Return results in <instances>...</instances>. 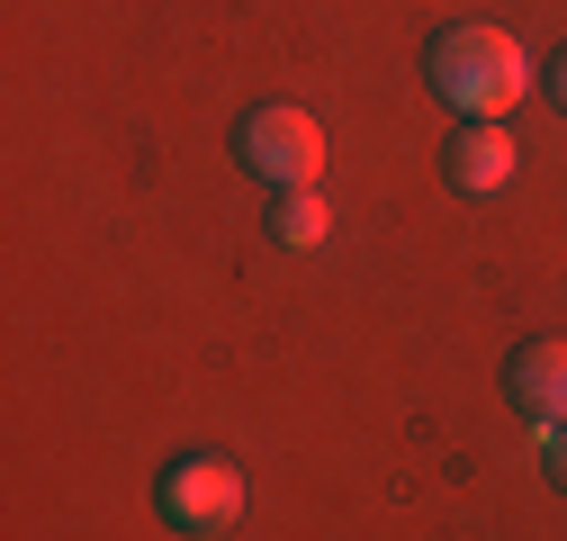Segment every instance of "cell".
<instances>
[{
	"label": "cell",
	"instance_id": "6da1fadb",
	"mask_svg": "<svg viewBox=\"0 0 567 541\" xmlns=\"http://www.w3.org/2000/svg\"><path fill=\"white\" fill-rule=\"evenodd\" d=\"M423 73H433V91H442L460 118H505V109L532 91V54H523L505 28L460 19V28H442V37H433Z\"/></svg>",
	"mask_w": 567,
	"mask_h": 541
},
{
	"label": "cell",
	"instance_id": "7a4b0ae2",
	"mask_svg": "<svg viewBox=\"0 0 567 541\" xmlns=\"http://www.w3.org/2000/svg\"><path fill=\"white\" fill-rule=\"evenodd\" d=\"M154 506H163L172 532L207 541V532H235V523H244L252 488H244V469H235V460H217V451H181L163 479H154Z\"/></svg>",
	"mask_w": 567,
	"mask_h": 541
},
{
	"label": "cell",
	"instance_id": "3957f363",
	"mask_svg": "<svg viewBox=\"0 0 567 541\" xmlns=\"http://www.w3.org/2000/svg\"><path fill=\"white\" fill-rule=\"evenodd\" d=\"M235 154H244V172L270 181V190H316V172H324V126H316L307 109H289V100H270V109H252V118L235 126Z\"/></svg>",
	"mask_w": 567,
	"mask_h": 541
},
{
	"label": "cell",
	"instance_id": "277c9868",
	"mask_svg": "<svg viewBox=\"0 0 567 541\" xmlns=\"http://www.w3.org/2000/svg\"><path fill=\"white\" fill-rule=\"evenodd\" d=\"M505 397H514V416H532L540 433L567 425V344L558 334H540V344H523L505 361Z\"/></svg>",
	"mask_w": 567,
	"mask_h": 541
},
{
	"label": "cell",
	"instance_id": "5b68a950",
	"mask_svg": "<svg viewBox=\"0 0 567 541\" xmlns=\"http://www.w3.org/2000/svg\"><path fill=\"white\" fill-rule=\"evenodd\" d=\"M451 190H468V198H495V190H505L514 181V135L505 126H495V118H468L460 135H451Z\"/></svg>",
	"mask_w": 567,
	"mask_h": 541
},
{
	"label": "cell",
	"instance_id": "8992f818",
	"mask_svg": "<svg viewBox=\"0 0 567 541\" xmlns=\"http://www.w3.org/2000/svg\"><path fill=\"white\" fill-rule=\"evenodd\" d=\"M261 226H270V244H289V253H316L324 235H333V208L316 190H279L270 208H261Z\"/></svg>",
	"mask_w": 567,
	"mask_h": 541
},
{
	"label": "cell",
	"instance_id": "52a82bcc",
	"mask_svg": "<svg viewBox=\"0 0 567 541\" xmlns=\"http://www.w3.org/2000/svg\"><path fill=\"white\" fill-rule=\"evenodd\" d=\"M549 479L567 488V425H549Z\"/></svg>",
	"mask_w": 567,
	"mask_h": 541
},
{
	"label": "cell",
	"instance_id": "ba28073f",
	"mask_svg": "<svg viewBox=\"0 0 567 541\" xmlns=\"http://www.w3.org/2000/svg\"><path fill=\"white\" fill-rule=\"evenodd\" d=\"M549 91H558V109H567V45H558V73H549Z\"/></svg>",
	"mask_w": 567,
	"mask_h": 541
}]
</instances>
